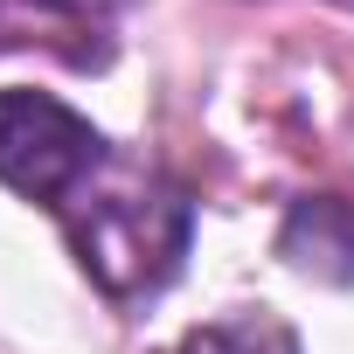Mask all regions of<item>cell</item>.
I'll use <instances>...</instances> for the list:
<instances>
[{
    "mask_svg": "<svg viewBox=\"0 0 354 354\" xmlns=\"http://www.w3.org/2000/svg\"><path fill=\"white\" fill-rule=\"evenodd\" d=\"M111 160V139L49 91H0V181L21 202L63 209Z\"/></svg>",
    "mask_w": 354,
    "mask_h": 354,
    "instance_id": "7a4b0ae2",
    "label": "cell"
},
{
    "mask_svg": "<svg viewBox=\"0 0 354 354\" xmlns=\"http://www.w3.org/2000/svg\"><path fill=\"white\" fill-rule=\"evenodd\" d=\"M347 8H354V0H347Z\"/></svg>",
    "mask_w": 354,
    "mask_h": 354,
    "instance_id": "5b68a950",
    "label": "cell"
},
{
    "mask_svg": "<svg viewBox=\"0 0 354 354\" xmlns=\"http://www.w3.org/2000/svg\"><path fill=\"white\" fill-rule=\"evenodd\" d=\"M167 354H306V347H299V333H292L278 313L243 306V313H223V319H209V326H188Z\"/></svg>",
    "mask_w": 354,
    "mask_h": 354,
    "instance_id": "277c9868",
    "label": "cell"
},
{
    "mask_svg": "<svg viewBox=\"0 0 354 354\" xmlns=\"http://www.w3.org/2000/svg\"><path fill=\"white\" fill-rule=\"evenodd\" d=\"M56 216H63L77 264L111 299H153L160 285H174L188 236H195V202L160 167L125 160V153H111Z\"/></svg>",
    "mask_w": 354,
    "mask_h": 354,
    "instance_id": "6da1fadb",
    "label": "cell"
},
{
    "mask_svg": "<svg viewBox=\"0 0 354 354\" xmlns=\"http://www.w3.org/2000/svg\"><path fill=\"white\" fill-rule=\"evenodd\" d=\"M285 257L306 278H340V264L354 271V216L340 202H299L285 223Z\"/></svg>",
    "mask_w": 354,
    "mask_h": 354,
    "instance_id": "3957f363",
    "label": "cell"
}]
</instances>
